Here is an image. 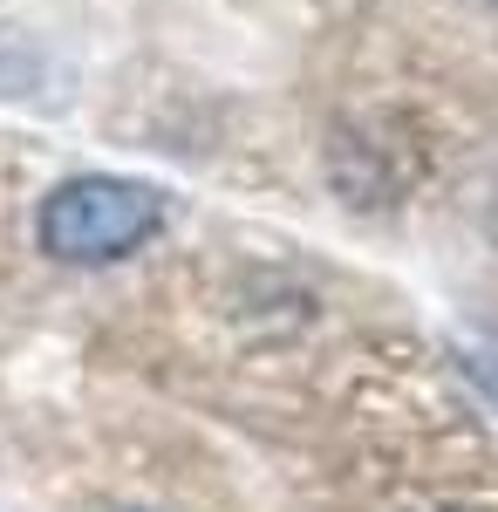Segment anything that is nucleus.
<instances>
[{
    "instance_id": "nucleus-1",
    "label": "nucleus",
    "mask_w": 498,
    "mask_h": 512,
    "mask_svg": "<svg viewBox=\"0 0 498 512\" xmlns=\"http://www.w3.org/2000/svg\"><path fill=\"white\" fill-rule=\"evenodd\" d=\"M157 233H164V192L144 178L89 171L41 198V253H55L62 267H110Z\"/></svg>"
}]
</instances>
